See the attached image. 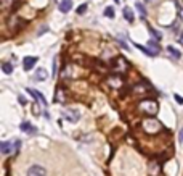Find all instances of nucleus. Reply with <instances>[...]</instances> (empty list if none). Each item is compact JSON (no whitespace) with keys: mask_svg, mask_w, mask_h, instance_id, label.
<instances>
[{"mask_svg":"<svg viewBox=\"0 0 183 176\" xmlns=\"http://www.w3.org/2000/svg\"><path fill=\"white\" fill-rule=\"evenodd\" d=\"M178 141H180V142H183V129H181V133L178 134Z\"/></svg>","mask_w":183,"mask_h":176,"instance_id":"obj_25","label":"nucleus"},{"mask_svg":"<svg viewBox=\"0 0 183 176\" xmlns=\"http://www.w3.org/2000/svg\"><path fill=\"white\" fill-rule=\"evenodd\" d=\"M63 76L64 78H76L77 76V66H74V65H68V66L63 69Z\"/></svg>","mask_w":183,"mask_h":176,"instance_id":"obj_6","label":"nucleus"},{"mask_svg":"<svg viewBox=\"0 0 183 176\" xmlns=\"http://www.w3.org/2000/svg\"><path fill=\"white\" fill-rule=\"evenodd\" d=\"M85 11H87V3H82V5L77 8V13H79V15H84Z\"/></svg>","mask_w":183,"mask_h":176,"instance_id":"obj_20","label":"nucleus"},{"mask_svg":"<svg viewBox=\"0 0 183 176\" xmlns=\"http://www.w3.org/2000/svg\"><path fill=\"white\" fill-rule=\"evenodd\" d=\"M135 47H137V49H140V50H142V52H145V53L148 55V57H154V55H156L154 52H151V50H149L148 47H142V45H140V44H135Z\"/></svg>","mask_w":183,"mask_h":176,"instance_id":"obj_16","label":"nucleus"},{"mask_svg":"<svg viewBox=\"0 0 183 176\" xmlns=\"http://www.w3.org/2000/svg\"><path fill=\"white\" fill-rule=\"evenodd\" d=\"M58 8H59L61 13H68V11H71V8H72V2L71 0H61Z\"/></svg>","mask_w":183,"mask_h":176,"instance_id":"obj_8","label":"nucleus"},{"mask_svg":"<svg viewBox=\"0 0 183 176\" xmlns=\"http://www.w3.org/2000/svg\"><path fill=\"white\" fill-rule=\"evenodd\" d=\"M124 18H125V21H129V23H132L135 18H133V11L130 10L129 7H125L124 8Z\"/></svg>","mask_w":183,"mask_h":176,"instance_id":"obj_12","label":"nucleus"},{"mask_svg":"<svg viewBox=\"0 0 183 176\" xmlns=\"http://www.w3.org/2000/svg\"><path fill=\"white\" fill-rule=\"evenodd\" d=\"M175 100L178 102V104H183V97H180L178 94H175Z\"/></svg>","mask_w":183,"mask_h":176,"instance_id":"obj_23","label":"nucleus"},{"mask_svg":"<svg viewBox=\"0 0 183 176\" xmlns=\"http://www.w3.org/2000/svg\"><path fill=\"white\" fill-rule=\"evenodd\" d=\"M108 82H109V86H111V87H120V86H122L120 76H111L109 79H108Z\"/></svg>","mask_w":183,"mask_h":176,"instance_id":"obj_9","label":"nucleus"},{"mask_svg":"<svg viewBox=\"0 0 183 176\" xmlns=\"http://www.w3.org/2000/svg\"><path fill=\"white\" fill-rule=\"evenodd\" d=\"M105 16H108V18H114V8H112V7H108L106 10H105Z\"/></svg>","mask_w":183,"mask_h":176,"instance_id":"obj_19","label":"nucleus"},{"mask_svg":"<svg viewBox=\"0 0 183 176\" xmlns=\"http://www.w3.org/2000/svg\"><path fill=\"white\" fill-rule=\"evenodd\" d=\"M2 69H3V73H5V75H11L13 65H11V63H3V65H2Z\"/></svg>","mask_w":183,"mask_h":176,"instance_id":"obj_17","label":"nucleus"},{"mask_svg":"<svg viewBox=\"0 0 183 176\" xmlns=\"http://www.w3.org/2000/svg\"><path fill=\"white\" fill-rule=\"evenodd\" d=\"M177 11H178V15H180L181 21H183V7L180 5V3H177Z\"/></svg>","mask_w":183,"mask_h":176,"instance_id":"obj_22","label":"nucleus"},{"mask_svg":"<svg viewBox=\"0 0 183 176\" xmlns=\"http://www.w3.org/2000/svg\"><path fill=\"white\" fill-rule=\"evenodd\" d=\"M0 147H2V152H3V154H10V152L13 150V144H11V142H2V144H0Z\"/></svg>","mask_w":183,"mask_h":176,"instance_id":"obj_13","label":"nucleus"},{"mask_svg":"<svg viewBox=\"0 0 183 176\" xmlns=\"http://www.w3.org/2000/svg\"><path fill=\"white\" fill-rule=\"evenodd\" d=\"M145 2H146V3H151V5H154V3L157 2V0H145Z\"/></svg>","mask_w":183,"mask_h":176,"instance_id":"obj_27","label":"nucleus"},{"mask_svg":"<svg viewBox=\"0 0 183 176\" xmlns=\"http://www.w3.org/2000/svg\"><path fill=\"white\" fill-rule=\"evenodd\" d=\"M114 2H116V3H117V2H119V0H114Z\"/></svg>","mask_w":183,"mask_h":176,"instance_id":"obj_28","label":"nucleus"},{"mask_svg":"<svg viewBox=\"0 0 183 176\" xmlns=\"http://www.w3.org/2000/svg\"><path fill=\"white\" fill-rule=\"evenodd\" d=\"M138 107H140V110H142L143 113L149 115V117L156 115V113H157V110H159V105H157V102H156V100H143V102H140Z\"/></svg>","mask_w":183,"mask_h":176,"instance_id":"obj_2","label":"nucleus"},{"mask_svg":"<svg viewBox=\"0 0 183 176\" xmlns=\"http://www.w3.org/2000/svg\"><path fill=\"white\" fill-rule=\"evenodd\" d=\"M161 129H162V124L156 118H148L143 121V131L146 134H157Z\"/></svg>","mask_w":183,"mask_h":176,"instance_id":"obj_1","label":"nucleus"},{"mask_svg":"<svg viewBox=\"0 0 183 176\" xmlns=\"http://www.w3.org/2000/svg\"><path fill=\"white\" fill-rule=\"evenodd\" d=\"M177 39H178V42H180V44L183 45V31L180 32V34H178V37H177Z\"/></svg>","mask_w":183,"mask_h":176,"instance_id":"obj_24","label":"nucleus"},{"mask_svg":"<svg viewBox=\"0 0 183 176\" xmlns=\"http://www.w3.org/2000/svg\"><path fill=\"white\" fill-rule=\"evenodd\" d=\"M149 32H151V36H153V37L156 39V40H159V39H161V34H159L157 31H154V29H151V27H149Z\"/></svg>","mask_w":183,"mask_h":176,"instance_id":"obj_21","label":"nucleus"},{"mask_svg":"<svg viewBox=\"0 0 183 176\" xmlns=\"http://www.w3.org/2000/svg\"><path fill=\"white\" fill-rule=\"evenodd\" d=\"M47 31V26H44V27H42V29L39 31V36H42V34H44V32Z\"/></svg>","mask_w":183,"mask_h":176,"instance_id":"obj_26","label":"nucleus"},{"mask_svg":"<svg viewBox=\"0 0 183 176\" xmlns=\"http://www.w3.org/2000/svg\"><path fill=\"white\" fill-rule=\"evenodd\" d=\"M26 176H47V170L40 165H32L27 168Z\"/></svg>","mask_w":183,"mask_h":176,"instance_id":"obj_4","label":"nucleus"},{"mask_svg":"<svg viewBox=\"0 0 183 176\" xmlns=\"http://www.w3.org/2000/svg\"><path fill=\"white\" fill-rule=\"evenodd\" d=\"M20 128H21V131H27V133H31V134H35V128H32L27 121L26 123H21Z\"/></svg>","mask_w":183,"mask_h":176,"instance_id":"obj_14","label":"nucleus"},{"mask_svg":"<svg viewBox=\"0 0 183 176\" xmlns=\"http://www.w3.org/2000/svg\"><path fill=\"white\" fill-rule=\"evenodd\" d=\"M167 52H169V53H172L175 58H180V57H181L180 50H177V49H173V47H167Z\"/></svg>","mask_w":183,"mask_h":176,"instance_id":"obj_18","label":"nucleus"},{"mask_svg":"<svg viewBox=\"0 0 183 176\" xmlns=\"http://www.w3.org/2000/svg\"><path fill=\"white\" fill-rule=\"evenodd\" d=\"M63 117L66 118V121H69V123H77L79 118H81V113L74 108H68L63 112Z\"/></svg>","mask_w":183,"mask_h":176,"instance_id":"obj_3","label":"nucleus"},{"mask_svg":"<svg viewBox=\"0 0 183 176\" xmlns=\"http://www.w3.org/2000/svg\"><path fill=\"white\" fill-rule=\"evenodd\" d=\"M27 92H29V94L32 95V97H34V99L35 100H39L40 102V104L42 105H44V107H47V100H45V97L44 95H42V92H39V91H35V89H31V87H27V89H26Z\"/></svg>","mask_w":183,"mask_h":176,"instance_id":"obj_5","label":"nucleus"},{"mask_svg":"<svg viewBox=\"0 0 183 176\" xmlns=\"http://www.w3.org/2000/svg\"><path fill=\"white\" fill-rule=\"evenodd\" d=\"M35 78H37L39 81H45L47 78H48V73H47L45 68H39V69L35 71Z\"/></svg>","mask_w":183,"mask_h":176,"instance_id":"obj_10","label":"nucleus"},{"mask_svg":"<svg viewBox=\"0 0 183 176\" xmlns=\"http://www.w3.org/2000/svg\"><path fill=\"white\" fill-rule=\"evenodd\" d=\"M148 47H149V50H151V52H154L156 55L161 52V47L157 45V40H149V42H148Z\"/></svg>","mask_w":183,"mask_h":176,"instance_id":"obj_11","label":"nucleus"},{"mask_svg":"<svg viewBox=\"0 0 183 176\" xmlns=\"http://www.w3.org/2000/svg\"><path fill=\"white\" fill-rule=\"evenodd\" d=\"M35 63H37V57H26L24 62H23V66H24L26 71H29V69L34 68Z\"/></svg>","mask_w":183,"mask_h":176,"instance_id":"obj_7","label":"nucleus"},{"mask_svg":"<svg viewBox=\"0 0 183 176\" xmlns=\"http://www.w3.org/2000/svg\"><path fill=\"white\" fill-rule=\"evenodd\" d=\"M135 5H137V10H138V13H140V15H142V18H145V16H146V8H145V5H143L142 2H137Z\"/></svg>","mask_w":183,"mask_h":176,"instance_id":"obj_15","label":"nucleus"}]
</instances>
